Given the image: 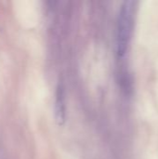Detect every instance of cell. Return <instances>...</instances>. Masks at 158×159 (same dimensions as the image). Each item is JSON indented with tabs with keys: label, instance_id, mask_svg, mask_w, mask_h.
Instances as JSON below:
<instances>
[{
	"label": "cell",
	"instance_id": "obj_1",
	"mask_svg": "<svg viewBox=\"0 0 158 159\" xmlns=\"http://www.w3.org/2000/svg\"><path fill=\"white\" fill-rule=\"evenodd\" d=\"M133 4L130 1L125 2L119 13L117 27V53L119 56H123L128 49L133 21Z\"/></svg>",
	"mask_w": 158,
	"mask_h": 159
},
{
	"label": "cell",
	"instance_id": "obj_2",
	"mask_svg": "<svg viewBox=\"0 0 158 159\" xmlns=\"http://www.w3.org/2000/svg\"><path fill=\"white\" fill-rule=\"evenodd\" d=\"M56 114H57V120L63 121L64 120V107L62 102V96L61 94H58L57 103H56Z\"/></svg>",
	"mask_w": 158,
	"mask_h": 159
}]
</instances>
